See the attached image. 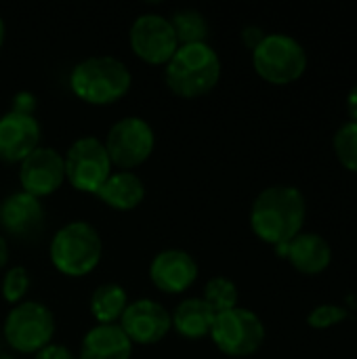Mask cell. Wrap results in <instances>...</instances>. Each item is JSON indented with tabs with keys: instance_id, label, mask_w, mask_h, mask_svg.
<instances>
[{
	"instance_id": "6da1fadb",
	"label": "cell",
	"mask_w": 357,
	"mask_h": 359,
	"mask_svg": "<svg viewBox=\"0 0 357 359\" xmlns=\"http://www.w3.org/2000/svg\"><path fill=\"white\" fill-rule=\"evenodd\" d=\"M305 196L292 185H271L263 189L250 208L255 236L271 246L292 242L305 225Z\"/></svg>"
},
{
	"instance_id": "7a4b0ae2",
	"label": "cell",
	"mask_w": 357,
	"mask_h": 359,
	"mask_svg": "<svg viewBox=\"0 0 357 359\" xmlns=\"http://www.w3.org/2000/svg\"><path fill=\"white\" fill-rule=\"evenodd\" d=\"M221 78V59L208 42L181 44L164 65L166 86L183 97L196 99L208 95Z\"/></svg>"
},
{
	"instance_id": "3957f363",
	"label": "cell",
	"mask_w": 357,
	"mask_h": 359,
	"mask_svg": "<svg viewBox=\"0 0 357 359\" xmlns=\"http://www.w3.org/2000/svg\"><path fill=\"white\" fill-rule=\"evenodd\" d=\"M133 84L130 69L112 55H95L78 61L69 74L74 95L90 105H109L122 99Z\"/></svg>"
},
{
	"instance_id": "277c9868",
	"label": "cell",
	"mask_w": 357,
	"mask_h": 359,
	"mask_svg": "<svg viewBox=\"0 0 357 359\" xmlns=\"http://www.w3.org/2000/svg\"><path fill=\"white\" fill-rule=\"evenodd\" d=\"M103 255L99 231L86 221H72L63 225L50 242V261L55 269L69 278L90 273Z\"/></svg>"
},
{
	"instance_id": "5b68a950",
	"label": "cell",
	"mask_w": 357,
	"mask_h": 359,
	"mask_svg": "<svg viewBox=\"0 0 357 359\" xmlns=\"http://www.w3.org/2000/svg\"><path fill=\"white\" fill-rule=\"evenodd\" d=\"M255 72L269 84H290L307 69V53L299 40L288 34H265L252 50Z\"/></svg>"
},
{
	"instance_id": "8992f818",
	"label": "cell",
	"mask_w": 357,
	"mask_h": 359,
	"mask_svg": "<svg viewBox=\"0 0 357 359\" xmlns=\"http://www.w3.org/2000/svg\"><path fill=\"white\" fill-rule=\"evenodd\" d=\"M55 334L53 311L36 301L13 305L4 320V339L19 353H38L50 345Z\"/></svg>"
},
{
	"instance_id": "52a82bcc",
	"label": "cell",
	"mask_w": 357,
	"mask_h": 359,
	"mask_svg": "<svg viewBox=\"0 0 357 359\" xmlns=\"http://www.w3.org/2000/svg\"><path fill=\"white\" fill-rule=\"evenodd\" d=\"M210 339L221 353L229 358H248L261 349L265 341V326L255 311L234 307L215 316Z\"/></svg>"
},
{
	"instance_id": "ba28073f",
	"label": "cell",
	"mask_w": 357,
	"mask_h": 359,
	"mask_svg": "<svg viewBox=\"0 0 357 359\" xmlns=\"http://www.w3.org/2000/svg\"><path fill=\"white\" fill-rule=\"evenodd\" d=\"M65 179L69 185L84 194H97L112 175V160L101 139L80 137L63 156Z\"/></svg>"
},
{
	"instance_id": "9c48e42d",
	"label": "cell",
	"mask_w": 357,
	"mask_h": 359,
	"mask_svg": "<svg viewBox=\"0 0 357 359\" xmlns=\"http://www.w3.org/2000/svg\"><path fill=\"white\" fill-rule=\"evenodd\" d=\"M103 145L112 166L120 170H133L151 156L156 135L147 120L139 116H126L109 128Z\"/></svg>"
},
{
	"instance_id": "30bf717a",
	"label": "cell",
	"mask_w": 357,
	"mask_h": 359,
	"mask_svg": "<svg viewBox=\"0 0 357 359\" xmlns=\"http://www.w3.org/2000/svg\"><path fill=\"white\" fill-rule=\"evenodd\" d=\"M130 48L133 53L151 65H166L179 48L177 34L170 19L160 13H143L130 25Z\"/></svg>"
},
{
	"instance_id": "8fae6325",
	"label": "cell",
	"mask_w": 357,
	"mask_h": 359,
	"mask_svg": "<svg viewBox=\"0 0 357 359\" xmlns=\"http://www.w3.org/2000/svg\"><path fill=\"white\" fill-rule=\"evenodd\" d=\"M118 324L133 345H154L168 334L173 318L164 305L151 299H137L128 303Z\"/></svg>"
},
{
	"instance_id": "7c38bea8",
	"label": "cell",
	"mask_w": 357,
	"mask_h": 359,
	"mask_svg": "<svg viewBox=\"0 0 357 359\" xmlns=\"http://www.w3.org/2000/svg\"><path fill=\"white\" fill-rule=\"evenodd\" d=\"M19 181L25 194L44 198L57 191L65 181L63 156L53 147H36L19 166Z\"/></svg>"
},
{
	"instance_id": "4fadbf2b",
	"label": "cell",
	"mask_w": 357,
	"mask_h": 359,
	"mask_svg": "<svg viewBox=\"0 0 357 359\" xmlns=\"http://www.w3.org/2000/svg\"><path fill=\"white\" fill-rule=\"evenodd\" d=\"M44 206L38 198L17 191L0 204V227L15 240H34L44 229Z\"/></svg>"
},
{
	"instance_id": "5bb4252c",
	"label": "cell",
	"mask_w": 357,
	"mask_h": 359,
	"mask_svg": "<svg viewBox=\"0 0 357 359\" xmlns=\"http://www.w3.org/2000/svg\"><path fill=\"white\" fill-rule=\"evenodd\" d=\"M149 278L158 290L179 294L198 280V263L189 252L168 248L154 257L149 265Z\"/></svg>"
},
{
	"instance_id": "9a60e30c",
	"label": "cell",
	"mask_w": 357,
	"mask_h": 359,
	"mask_svg": "<svg viewBox=\"0 0 357 359\" xmlns=\"http://www.w3.org/2000/svg\"><path fill=\"white\" fill-rule=\"evenodd\" d=\"M40 143V124L29 114L8 111L0 118V160L23 162Z\"/></svg>"
},
{
	"instance_id": "2e32d148",
	"label": "cell",
	"mask_w": 357,
	"mask_h": 359,
	"mask_svg": "<svg viewBox=\"0 0 357 359\" xmlns=\"http://www.w3.org/2000/svg\"><path fill=\"white\" fill-rule=\"evenodd\" d=\"M130 355L133 343L120 324H97L84 334L78 359H130Z\"/></svg>"
},
{
	"instance_id": "e0dca14e",
	"label": "cell",
	"mask_w": 357,
	"mask_h": 359,
	"mask_svg": "<svg viewBox=\"0 0 357 359\" xmlns=\"http://www.w3.org/2000/svg\"><path fill=\"white\" fill-rule=\"evenodd\" d=\"M286 259L297 271L305 276H318L328 269L332 261V248L322 236L301 231L292 242H288Z\"/></svg>"
},
{
	"instance_id": "ac0fdd59",
	"label": "cell",
	"mask_w": 357,
	"mask_h": 359,
	"mask_svg": "<svg viewBox=\"0 0 357 359\" xmlns=\"http://www.w3.org/2000/svg\"><path fill=\"white\" fill-rule=\"evenodd\" d=\"M95 196L114 210H133L143 202L145 185L133 170H118L107 177Z\"/></svg>"
},
{
	"instance_id": "d6986e66",
	"label": "cell",
	"mask_w": 357,
	"mask_h": 359,
	"mask_svg": "<svg viewBox=\"0 0 357 359\" xmlns=\"http://www.w3.org/2000/svg\"><path fill=\"white\" fill-rule=\"evenodd\" d=\"M215 311L206 305L204 299H185L173 311V328L189 341H198L210 337V328L215 322Z\"/></svg>"
},
{
	"instance_id": "ffe728a7",
	"label": "cell",
	"mask_w": 357,
	"mask_h": 359,
	"mask_svg": "<svg viewBox=\"0 0 357 359\" xmlns=\"http://www.w3.org/2000/svg\"><path fill=\"white\" fill-rule=\"evenodd\" d=\"M128 307V294L120 284L97 286L90 294V313L99 324H118L124 309Z\"/></svg>"
},
{
	"instance_id": "44dd1931",
	"label": "cell",
	"mask_w": 357,
	"mask_h": 359,
	"mask_svg": "<svg viewBox=\"0 0 357 359\" xmlns=\"http://www.w3.org/2000/svg\"><path fill=\"white\" fill-rule=\"evenodd\" d=\"M170 19V25L177 34L179 46L181 44H196V42H206L208 36V23L200 11L194 8H181L175 11Z\"/></svg>"
},
{
	"instance_id": "7402d4cb",
	"label": "cell",
	"mask_w": 357,
	"mask_h": 359,
	"mask_svg": "<svg viewBox=\"0 0 357 359\" xmlns=\"http://www.w3.org/2000/svg\"><path fill=\"white\" fill-rule=\"evenodd\" d=\"M206 305L215 311V313H223L229 311L234 307H238V288L229 278H213L208 280V284L204 286V297Z\"/></svg>"
},
{
	"instance_id": "603a6c76",
	"label": "cell",
	"mask_w": 357,
	"mask_h": 359,
	"mask_svg": "<svg viewBox=\"0 0 357 359\" xmlns=\"http://www.w3.org/2000/svg\"><path fill=\"white\" fill-rule=\"evenodd\" d=\"M335 154L343 168L357 172V122H347L337 130Z\"/></svg>"
},
{
	"instance_id": "cb8c5ba5",
	"label": "cell",
	"mask_w": 357,
	"mask_h": 359,
	"mask_svg": "<svg viewBox=\"0 0 357 359\" xmlns=\"http://www.w3.org/2000/svg\"><path fill=\"white\" fill-rule=\"evenodd\" d=\"M27 286H29V273H27V269L21 267V265L11 267L4 273V280H2V297H4V301L11 303V305L21 303V299L27 292Z\"/></svg>"
},
{
	"instance_id": "d4e9b609",
	"label": "cell",
	"mask_w": 357,
	"mask_h": 359,
	"mask_svg": "<svg viewBox=\"0 0 357 359\" xmlns=\"http://www.w3.org/2000/svg\"><path fill=\"white\" fill-rule=\"evenodd\" d=\"M347 318H349V313H347L345 307H339V305H320V307H316L307 316V324L311 328H316V330H324V328H330V326L341 324Z\"/></svg>"
},
{
	"instance_id": "484cf974",
	"label": "cell",
	"mask_w": 357,
	"mask_h": 359,
	"mask_svg": "<svg viewBox=\"0 0 357 359\" xmlns=\"http://www.w3.org/2000/svg\"><path fill=\"white\" fill-rule=\"evenodd\" d=\"M34 109H36V97L29 95V93H19L15 95V103H13V109L11 111H19V114H29L34 116Z\"/></svg>"
},
{
	"instance_id": "4316f807",
	"label": "cell",
	"mask_w": 357,
	"mask_h": 359,
	"mask_svg": "<svg viewBox=\"0 0 357 359\" xmlns=\"http://www.w3.org/2000/svg\"><path fill=\"white\" fill-rule=\"evenodd\" d=\"M36 359H78L67 347L63 345H48L36 353Z\"/></svg>"
},
{
	"instance_id": "83f0119b",
	"label": "cell",
	"mask_w": 357,
	"mask_h": 359,
	"mask_svg": "<svg viewBox=\"0 0 357 359\" xmlns=\"http://www.w3.org/2000/svg\"><path fill=\"white\" fill-rule=\"evenodd\" d=\"M263 38H265V32H263L261 27H257V25H248V27H244V32H242L244 44H246L248 48H252V50L261 44Z\"/></svg>"
},
{
	"instance_id": "f1b7e54d",
	"label": "cell",
	"mask_w": 357,
	"mask_h": 359,
	"mask_svg": "<svg viewBox=\"0 0 357 359\" xmlns=\"http://www.w3.org/2000/svg\"><path fill=\"white\" fill-rule=\"evenodd\" d=\"M347 111L351 116V122H357V84L347 95Z\"/></svg>"
},
{
	"instance_id": "f546056e",
	"label": "cell",
	"mask_w": 357,
	"mask_h": 359,
	"mask_svg": "<svg viewBox=\"0 0 357 359\" xmlns=\"http://www.w3.org/2000/svg\"><path fill=\"white\" fill-rule=\"evenodd\" d=\"M6 263H8V244H6V240L0 236V271L4 269Z\"/></svg>"
},
{
	"instance_id": "4dcf8cb0",
	"label": "cell",
	"mask_w": 357,
	"mask_h": 359,
	"mask_svg": "<svg viewBox=\"0 0 357 359\" xmlns=\"http://www.w3.org/2000/svg\"><path fill=\"white\" fill-rule=\"evenodd\" d=\"M4 21H2V17H0V48H2V42H4Z\"/></svg>"
},
{
	"instance_id": "1f68e13d",
	"label": "cell",
	"mask_w": 357,
	"mask_h": 359,
	"mask_svg": "<svg viewBox=\"0 0 357 359\" xmlns=\"http://www.w3.org/2000/svg\"><path fill=\"white\" fill-rule=\"evenodd\" d=\"M0 359H15L13 355H8V353H0Z\"/></svg>"
},
{
	"instance_id": "d6a6232c",
	"label": "cell",
	"mask_w": 357,
	"mask_h": 359,
	"mask_svg": "<svg viewBox=\"0 0 357 359\" xmlns=\"http://www.w3.org/2000/svg\"><path fill=\"white\" fill-rule=\"evenodd\" d=\"M0 353H2V351H0Z\"/></svg>"
}]
</instances>
